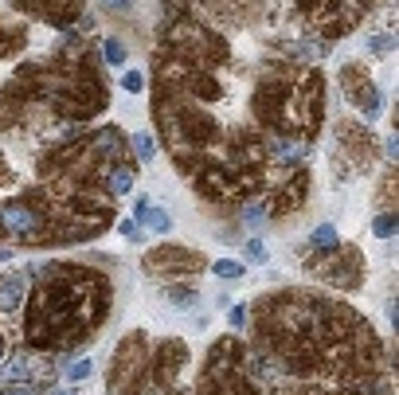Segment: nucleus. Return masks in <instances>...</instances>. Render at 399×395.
Listing matches in <instances>:
<instances>
[{
    "instance_id": "obj_14",
    "label": "nucleus",
    "mask_w": 399,
    "mask_h": 395,
    "mask_svg": "<svg viewBox=\"0 0 399 395\" xmlns=\"http://www.w3.org/2000/svg\"><path fill=\"white\" fill-rule=\"evenodd\" d=\"M372 231H376L379 239H391V235H396V216H391V211H384V216H376V223H372Z\"/></svg>"
},
{
    "instance_id": "obj_8",
    "label": "nucleus",
    "mask_w": 399,
    "mask_h": 395,
    "mask_svg": "<svg viewBox=\"0 0 399 395\" xmlns=\"http://www.w3.org/2000/svg\"><path fill=\"white\" fill-rule=\"evenodd\" d=\"M301 192H306V172H298V177H294L286 188H282V196H278V204H274V211H289L294 204H298Z\"/></svg>"
},
{
    "instance_id": "obj_6",
    "label": "nucleus",
    "mask_w": 399,
    "mask_h": 395,
    "mask_svg": "<svg viewBox=\"0 0 399 395\" xmlns=\"http://www.w3.org/2000/svg\"><path fill=\"white\" fill-rule=\"evenodd\" d=\"M24 297V278L20 274H4L0 278V309H16Z\"/></svg>"
},
{
    "instance_id": "obj_3",
    "label": "nucleus",
    "mask_w": 399,
    "mask_h": 395,
    "mask_svg": "<svg viewBox=\"0 0 399 395\" xmlns=\"http://www.w3.org/2000/svg\"><path fill=\"white\" fill-rule=\"evenodd\" d=\"M141 348V336H130L126 345H121V356H118V372H110V395H130L133 384L141 380L145 372V352Z\"/></svg>"
},
{
    "instance_id": "obj_12",
    "label": "nucleus",
    "mask_w": 399,
    "mask_h": 395,
    "mask_svg": "<svg viewBox=\"0 0 399 395\" xmlns=\"http://www.w3.org/2000/svg\"><path fill=\"white\" fill-rule=\"evenodd\" d=\"M169 301H172V306H180V309H188V306H196V290H188V286H172L169 290Z\"/></svg>"
},
{
    "instance_id": "obj_17",
    "label": "nucleus",
    "mask_w": 399,
    "mask_h": 395,
    "mask_svg": "<svg viewBox=\"0 0 399 395\" xmlns=\"http://www.w3.org/2000/svg\"><path fill=\"white\" fill-rule=\"evenodd\" d=\"M121 87L130 90V94H141V90H145V79H141L137 70H126V79H121Z\"/></svg>"
},
{
    "instance_id": "obj_16",
    "label": "nucleus",
    "mask_w": 399,
    "mask_h": 395,
    "mask_svg": "<svg viewBox=\"0 0 399 395\" xmlns=\"http://www.w3.org/2000/svg\"><path fill=\"white\" fill-rule=\"evenodd\" d=\"M102 51H106V59H110V63H126V47H121L118 40H106V43H102Z\"/></svg>"
},
{
    "instance_id": "obj_15",
    "label": "nucleus",
    "mask_w": 399,
    "mask_h": 395,
    "mask_svg": "<svg viewBox=\"0 0 399 395\" xmlns=\"http://www.w3.org/2000/svg\"><path fill=\"white\" fill-rule=\"evenodd\" d=\"M0 375H8V380H28V360H24V356H16V360H12V364L4 368Z\"/></svg>"
},
{
    "instance_id": "obj_1",
    "label": "nucleus",
    "mask_w": 399,
    "mask_h": 395,
    "mask_svg": "<svg viewBox=\"0 0 399 395\" xmlns=\"http://www.w3.org/2000/svg\"><path fill=\"white\" fill-rule=\"evenodd\" d=\"M102 317V282L86 274H67L36 290L28 306L31 345H70Z\"/></svg>"
},
{
    "instance_id": "obj_23",
    "label": "nucleus",
    "mask_w": 399,
    "mask_h": 395,
    "mask_svg": "<svg viewBox=\"0 0 399 395\" xmlns=\"http://www.w3.org/2000/svg\"><path fill=\"white\" fill-rule=\"evenodd\" d=\"M4 395H36V387L24 384V387H12V392H4Z\"/></svg>"
},
{
    "instance_id": "obj_2",
    "label": "nucleus",
    "mask_w": 399,
    "mask_h": 395,
    "mask_svg": "<svg viewBox=\"0 0 399 395\" xmlns=\"http://www.w3.org/2000/svg\"><path fill=\"white\" fill-rule=\"evenodd\" d=\"M0 231H8V235L24 239V243H40L47 239V223L36 208H31L28 200H8V204H0Z\"/></svg>"
},
{
    "instance_id": "obj_9",
    "label": "nucleus",
    "mask_w": 399,
    "mask_h": 395,
    "mask_svg": "<svg viewBox=\"0 0 399 395\" xmlns=\"http://www.w3.org/2000/svg\"><path fill=\"white\" fill-rule=\"evenodd\" d=\"M130 184H133V168H126V165H118V168L110 172V180H106V188H110L114 196L130 192Z\"/></svg>"
},
{
    "instance_id": "obj_21",
    "label": "nucleus",
    "mask_w": 399,
    "mask_h": 395,
    "mask_svg": "<svg viewBox=\"0 0 399 395\" xmlns=\"http://www.w3.org/2000/svg\"><path fill=\"white\" fill-rule=\"evenodd\" d=\"M243 321H247V306H235V309H231V325L239 329Z\"/></svg>"
},
{
    "instance_id": "obj_13",
    "label": "nucleus",
    "mask_w": 399,
    "mask_h": 395,
    "mask_svg": "<svg viewBox=\"0 0 399 395\" xmlns=\"http://www.w3.org/2000/svg\"><path fill=\"white\" fill-rule=\"evenodd\" d=\"M133 149H137L141 161H153V153H157V145H153L149 133H133Z\"/></svg>"
},
{
    "instance_id": "obj_19",
    "label": "nucleus",
    "mask_w": 399,
    "mask_h": 395,
    "mask_svg": "<svg viewBox=\"0 0 399 395\" xmlns=\"http://www.w3.org/2000/svg\"><path fill=\"white\" fill-rule=\"evenodd\" d=\"M121 235H126V239H130V243H141V231H137V223H133V219H126V223H121Z\"/></svg>"
},
{
    "instance_id": "obj_11",
    "label": "nucleus",
    "mask_w": 399,
    "mask_h": 395,
    "mask_svg": "<svg viewBox=\"0 0 399 395\" xmlns=\"http://www.w3.org/2000/svg\"><path fill=\"white\" fill-rule=\"evenodd\" d=\"M211 270H216L220 278H239L247 267H243V262H235V258H220V262H211Z\"/></svg>"
},
{
    "instance_id": "obj_22",
    "label": "nucleus",
    "mask_w": 399,
    "mask_h": 395,
    "mask_svg": "<svg viewBox=\"0 0 399 395\" xmlns=\"http://www.w3.org/2000/svg\"><path fill=\"white\" fill-rule=\"evenodd\" d=\"M102 4H106V8H121V12H126V8L133 4V0H102Z\"/></svg>"
},
{
    "instance_id": "obj_18",
    "label": "nucleus",
    "mask_w": 399,
    "mask_h": 395,
    "mask_svg": "<svg viewBox=\"0 0 399 395\" xmlns=\"http://www.w3.org/2000/svg\"><path fill=\"white\" fill-rule=\"evenodd\" d=\"M86 375H90V360L82 356V360H75V364H70V380H86Z\"/></svg>"
},
{
    "instance_id": "obj_20",
    "label": "nucleus",
    "mask_w": 399,
    "mask_h": 395,
    "mask_svg": "<svg viewBox=\"0 0 399 395\" xmlns=\"http://www.w3.org/2000/svg\"><path fill=\"white\" fill-rule=\"evenodd\" d=\"M372 51H376V55L391 51V36H376V40H372Z\"/></svg>"
},
{
    "instance_id": "obj_5",
    "label": "nucleus",
    "mask_w": 399,
    "mask_h": 395,
    "mask_svg": "<svg viewBox=\"0 0 399 395\" xmlns=\"http://www.w3.org/2000/svg\"><path fill=\"white\" fill-rule=\"evenodd\" d=\"M28 12L43 16V20H55V24H67L75 16V0H20Z\"/></svg>"
},
{
    "instance_id": "obj_7",
    "label": "nucleus",
    "mask_w": 399,
    "mask_h": 395,
    "mask_svg": "<svg viewBox=\"0 0 399 395\" xmlns=\"http://www.w3.org/2000/svg\"><path fill=\"white\" fill-rule=\"evenodd\" d=\"M137 223H145V228H149V231H157V235H165V231L172 228V223H169V216H165L160 208H149L145 200L137 204Z\"/></svg>"
},
{
    "instance_id": "obj_24",
    "label": "nucleus",
    "mask_w": 399,
    "mask_h": 395,
    "mask_svg": "<svg viewBox=\"0 0 399 395\" xmlns=\"http://www.w3.org/2000/svg\"><path fill=\"white\" fill-rule=\"evenodd\" d=\"M55 395H75V392H70V387H63V392H55Z\"/></svg>"
},
{
    "instance_id": "obj_10",
    "label": "nucleus",
    "mask_w": 399,
    "mask_h": 395,
    "mask_svg": "<svg viewBox=\"0 0 399 395\" xmlns=\"http://www.w3.org/2000/svg\"><path fill=\"white\" fill-rule=\"evenodd\" d=\"M310 247H317V251H333V247H337V231H333L329 223H321V228L310 235Z\"/></svg>"
},
{
    "instance_id": "obj_25",
    "label": "nucleus",
    "mask_w": 399,
    "mask_h": 395,
    "mask_svg": "<svg viewBox=\"0 0 399 395\" xmlns=\"http://www.w3.org/2000/svg\"><path fill=\"white\" fill-rule=\"evenodd\" d=\"M0 262H8V251H0Z\"/></svg>"
},
{
    "instance_id": "obj_4",
    "label": "nucleus",
    "mask_w": 399,
    "mask_h": 395,
    "mask_svg": "<svg viewBox=\"0 0 399 395\" xmlns=\"http://www.w3.org/2000/svg\"><path fill=\"white\" fill-rule=\"evenodd\" d=\"M345 90H349V98L356 102L360 110H368V118H376V114H379V90L372 87L368 79L360 82V79H356V70H352V67L345 70Z\"/></svg>"
}]
</instances>
